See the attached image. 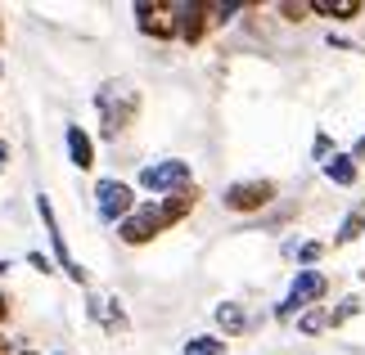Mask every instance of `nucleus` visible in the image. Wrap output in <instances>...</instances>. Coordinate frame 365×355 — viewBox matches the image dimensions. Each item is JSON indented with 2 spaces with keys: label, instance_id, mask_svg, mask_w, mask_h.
Instances as JSON below:
<instances>
[{
  "label": "nucleus",
  "instance_id": "9b49d317",
  "mask_svg": "<svg viewBox=\"0 0 365 355\" xmlns=\"http://www.w3.org/2000/svg\"><path fill=\"white\" fill-rule=\"evenodd\" d=\"M194 203H199V189H194V184H185V189H176V194H167L163 198V221L167 225H176V221H185L190 211H194Z\"/></svg>",
  "mask_w": 365,
  "mask_h": 355
},
{
  "label": "nucleus",
  "instance_id": "f3484780",
  "mask_svg": "<svg viewBox=\"0 0 365 355\" xmlns=\"http://www.w3.org/2000/svg\"><path fill=\"white\" fill-rule=\"evenodd\" d=\"M307 14H312V5H298V0H284V5H279V18L284 23H302Z\"/></svg>",
  "mask_w": 365,
  "mask_h": 355
},
{
  "label": "nucleus",
  "instance_id": "6e6552de",
  "mask_svg": "<svg viewBox=\"0 0 365 355\" xmlns=\"http://www.w3.org/2000/svg\"><path fill=\"white\" fill-rule=\"evenodd\" d=\"M172 14H176V36L185 41V46H199V41L207 36V5L203 0H190V5H172Z\"/></svg>",
  "mask_w": 365,
  "mask_h": 355
},
{
  "label": "nucleus",
  "instance_id": "9d476101",
  "mask_svg": "<svg viewBox=\"0 0 365 355\" xmlns=\"http://www.w3.org/2000/svg\"><path fill=\"white\" fill-rule=\"evenodd\" d=\"M63 139H68V158H73V166L77 171H91L95 166V139L81 131V126H68Z\"/></svg>",
  "mask_w": 365,
  "mask_h": 355
},
{
  "label": "nucleus",
  "instance_id": "f03ea898",
  "mask_svg": "<svg viewBox=\"0 0 365 355\" xmlns=\"http://www.w3.org/2000/svg\"><path fill=\"white\" fill-rule=\"evenodd\" d=\"M167 230V221H163V207L158 203H140L131 216H126L122 225H118V238L126 248H145V243H153Z\"/></svg>",
  "mask_w": 365,
  "mask_h": 355
},
{
  "label": "nucleus",
  "instance_id": "f257e3e1",
  "mask_svg": "<svg viewBox=\"0 0 365 355\" xmlns=\"http://www.w3.org/2000/svg\"><path fill=\"white\" fill-rule=\"evenodd\" d=\"M95 108H100V139H118L140 117V86H131L122 77L104 81L100 95H95Z\"/></svg>",
  "mask_w": 365,
  "mask_h": 355
},
{
  "label": "nucleus",
  "instance_id": "7ed1b4c3",
  "mask_svg": "<svg viewBox=\"0 0 365 355\" xmlns=\"http://www.w3.org/2000/svg\"><path fill=\"white\" fill-rule=\"evenodd\" d=\"M36 211H41V221H46V234H50V248H54V261L63 265V275L73 279V283H86L91 275H86V265L81 261H73V252H68V243H63V230H59V221H54V203L46 194L36 198Z\"/></svg>",
  "mask_w": 365,
  "mask_h": 355
},
{
  "label": "nucleus",
  "instance_id": "20e7f679",
  "mask_svg": "<svg viewBox=\"0 0 365 355\" xmlns=\"http://www.w3.org/2000/svg\"><path fill=\"white\" fill-rule=\"evenodd\" d=\"M190 184V162H180V158H167V162H149L145 171H140V189H149V194H176V189H185Z\"/></svg>",
  "mask_w": 365,
  "mask_h": 355
},
{
  "label": "nucleus",
  "instance_id": "dca6fc26",
  "mask_svg": "<svg viewBox=\"0 0 365 355\" xmlns=\"http://www.w3.org/2000/svg\"><path fill=\"white\" fill-rule=\"evenodd\" d=\"M298 329L302 333H325L329 329V315H320V310L312 306V310H302V315H298Z\"/></svg>",
  "mask_w": 365,
  "mask_h": 355
},
{
  "label": "nucleus",
  "instance_id": "a211bd4d",
  "mask_svg": "<svg viewBox=\"0 0 365 355\" xmlns=\"http://www.w3.org/2000/svg\"><path fill=\"white\" fill-rule=\"evenodd\" d=\"M356 310H361V302H356V297H343V302H339V310L329 315V324H343V319H352Z\"/></svg>",
  "mask_w": 365,
  "mask_h": 355
},
{
  "label": "nucleus",
  "instance_id": "a878e982",
  "mask_svg": "<svg viewBox=\"0 0 365 355\" xmlns=\"http://www.w3.org/2000/svg\"><path fill=\"white\" fill-rule=\"evenodd\" d=\"M5 270H9V265H5V261H0V275H5Z\"/></svg>",
  "mask_w": 365,
  "mask_h": 355
},
{
  "label": "nucleus",
  "instance_id": "4be33fe9",
  "mask_svg": "<svg viewBox=\"0 0 365 355\" xmlns=\"http://www.w3.org/2000/svg\"><path fill=\"white\" fill-rule=\"evenodd\" d=\"M9 315V297H0V319H5Z\"/></svg>",
  "mask_w": 365,
  "mask_h": 355
},
{
  "label": "nucleus",
  "instance_id": "4468645a",
  "mask_svg": "<svg viewBox=\"0 0 365 355\" xmlns=\"http://www.w3.org/2000/svg\"><path fill=\"white\" fill-rule=\"evenodd\" d=\"M312 14L347 23V18H356V14H361V0H312Z\"/></svg>",
  "mask_w": 365,
  "mask_h": 355
},
{
  "label": "nucleus",
  "instance_id": "b1692460",
  "mask_svg": "<svg viewBox=\"0 0 365 355\" xmlns=\"http://www.w3.org/2000/svg\"><path fill=\"white\" fill-rule=\"evenodd\" d=\"M352 158H365V139H361V144H356V153H352Z\"/></svg>",
  "mask_w": 365,
  "mask_h": 355
},
{
  "label": "nucleus",
  "instance_id": "5701e85b",
  "mask_svg": "<svg viewBox=\"0 0 365 355\" xmlns=\"http://www.w3.org/2000/svg\"><path fill=\"white\" fill-rule=\"evenodd\" d=\"M5 162H9V149H5V144H0V171H5Z\"/></svg>",
  "mask_w": 365,
  "mask_h": 355
},
{
  "label": "nucleus",
  "instance_id": "cd10ccee",
  "mask_svg": "<svg viewBox=\"0 0 365 355\" xmlns=\"http://www.w3.org/2000/svg\"><path fill=\"white\" fill-rule=\"evenodd\" d=\"M0 73H5V68H0Z\"/></svg>",
  "mask_w": 365,
  "mask_h": 355
},
{
  "label": "nucleus",
  "instance_id": "6ab92c4d",
  "mask_svg": "<svg viewBox=\"0 0 365 355\" xmlns=\"http://www.w3.org/2000/svg\"><path fill=\"white\" fill-rule=\"evenodd\" d=\"M320 257H325V243H302V248H298V261H302V265H316Z\"/></svg>",
  "mask_w": 365,
  "mask_h": 355
},
{
  "label": "nucleus",
  "instance_id": "bb28decb",
  "mask_svg": "<svg viewBox=\"0 0 365 355\" xmlns=\"http://www.w3.org/2000/svg\"><path fill=\"white\" fill-rule=\"evenodd\" d=\"M19 355H36V351H19Z\"/></svg>",
  "mask_w": 365,
  "mask_h": 355
},
{
  "label": "nucleus",
  "instance_id": "0eeeda50",
  "mask_svg": "<svg viewBox=\"0 0 365 355\" xmlns=\"http://www.w3.org/2000/svg\"><path fill=\"white\" fill-rule=\"evenodd\" d=\"M135 23H140V32L153 36V41H172L176 36V14H172V5L140 0V5H135Z\"/></svg>",
  "mask_w": 365,
  "mask_h": 355
},
{
  "label": "nucleus",
  "instance_id": "423d86ee",
  "mask_svg": "<svg viewBox=\"0 0 365 355\" xmlns=\"http://www.w3.org/2000/svg\"><path fill=\"white\" fill-rule=\"evenodd\" d=\"M271 198H275L271 180H240V184H230V189L221 194V203H226L230 211H262Z\"/></svg>",
  "mask_w": 365,
  "mask_h": 355
},
{
  "label": "nucleus",
  "instance_id": "1a4fd4ad",
  "mask_svg": "<svg viewBox=\"0 0 365 355\" xmlns=\"http://www.w3.org/2000/svg\"><path fill=\"white\" fill-rule=\"evenodd\" d=\"M289 297H293V302H298L302 310H307V306H316L320 297H325V275H320V270H298V279H293Z\"/></svg>",
  "mask_w": 365,
  "mask_h": 355
},
{
  "label": "nucleus",
  "instance_id": "393cba45",
  "mask_svg": "<svg viewBox=\"0 0 365 355\" xmlns=\"http://www.w3.org/2000/svg\"><path fill=\"white\" fill-rule=\"evenodd\" d=\"M0 41H5V23H0Z\"/></svg>",
  "mask_w": 365,
  "mask_h": 355
},
{
  "label": "nucleus",
  "instance_id": "ddd939ff",
  "mask_svg": "<svg viewBox=\"0 0 365 355\" xmlns=\"http://www.w3.org/2000/svg\"><path fill=\"white\" fill-rule=\"evenodd\" d=\"M217 324H221V333L235 337V333H244L252 319H248V310H244L240 302H221V306H217Z\"/></svg>",
  "mask_w": 365,
  "mask_h": 355
},
{
  "label": "nucleus",
  "instance_id": "aec40b11",
  "mask_svg": "<svg viewBox=\"0 0 365 355\" xmlns=\"http://www.w3.org/2000/svg\"><path fill=\"white\" fill-rule=\"evenodd\" d=\"M329 149H334V144H329V135H316V144H312V153H316V158H325V162H329V158H334Z\"/></svg>",
  "mask_w": 365,
  "mask_h": 355
},
{
  "label": "nucleus",
  "instance_id": "2eb2a0df",
  "mask_svg": "<svg viewBox=\"0 0 365 355\" xmlns=\"http://www.w3.org/2000/svg\"><path fill=\"white\" fill-rule=\"evenodd\" d=\"M230 346L226 342H221V337H190V342H185V355H226Z\"/></svg>",
  "mask_w": 365,
  "mask_h": 355
},
{
  "label": "nucleus",
  "instance_id": "39448f33",
  "mask_svg": "<svg viewBox=\"0 0 365 355\" xmlns=\"http://www.w3.org/2000/svg\"><path fill=\"white\" fill-rule=\"evenodd\" d=\"M95 207H100V221H126L135 211V189L122 180H100L95 184Z\"/></svg>",
  "mask_w": 365,
  "mask_h": 355
},
{
  "label": "nucleus",
  "instance_id": "412c9836",
  "mask_svg": "<svg viewBox=\"0 0 365 355\" xmlns=\"http://www.w3.org/2000/svg\"><path fill=\"white\" fill-rule=\"evenodd\" d=\"M27 261H32V265L41 270V275H50V257H41V252H32V257H27Z\"/></svg>",
  "mask_w": 365,
  "mask_h": 355
},
{
  "label": "nucleus",
  "instance_id": "f8f14e48",
  "mask_svg": "<svg viewBox=\"0 0 365 355\" xmlns=\"http://www.w3.org/2000/svg\"><path fill=\"white\" fill-rule=\"evenodd\" d=\"M320 166H325V180H334L339 189H352L356 176H361V166H356L352 153H334V158H329V162H320Z\"/></svg>",
  "mask_w": 365,
  "mask_h": 355
}]
</instances>
